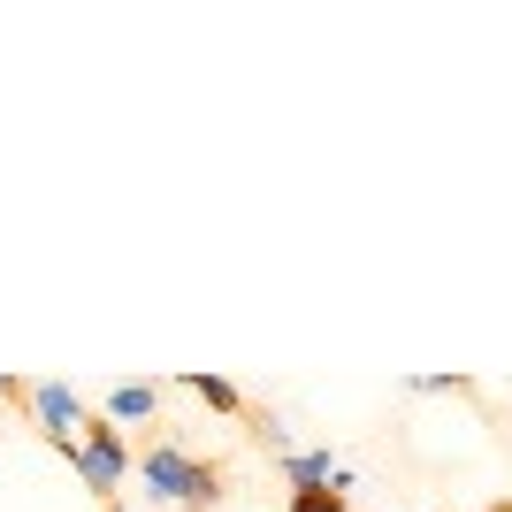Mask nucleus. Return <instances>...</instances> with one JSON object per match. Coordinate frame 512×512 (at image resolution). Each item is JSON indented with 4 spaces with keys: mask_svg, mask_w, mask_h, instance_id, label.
Returning <instances> with one entry per match:
<instances>
[{
    "mask_svg": "<svg viewBox=\"0 0 512 512\" xmlns=\"http://www.w3.org/2000/svg\"><path fill=\"white\" fill-rule=\"evenodd\" d=\"M138 474H146V497H161V505H184V512H214L222 505V467L214 459H199V451H184L176 436H153L146 451H138Z\"/></svg>",
    "mask_w": 512,
    "mask_h": 512,
    "instance_id": "1",
    "label": "nucleus"
},
{
    "mask_svg": "<svg viewBox=\"0 0 512 512\" xmlns=\"http://www.w3.org/2000/svg\"><path fill=\"white\" fill-rule=\"evenodd\" d=\"M69 467H77V482H85L92 497H100V505H115V490H123L130 474H138V451H130V436L115 421H107V413H92L85 421V436H77V444L62 451Z\"/></svg>",
    "mask_w": 512,
    "mask_h": 512,
    "instance_id": "2",
    "label": "nucleus"
},
{
    "mask_svg": "<svg viewBox=\"0 0 512 512\" xmlns=\"http://www.w3.org/2000/svg\"><path fill=\"white\" fill-rule=\"evenodd\" d=\"M23 413L39 421V436H46V444H54V451H69V444H77V436H85V421H92V413H85V398H77V390H69V383H31V398H23Z\"/></svg>",
    "mask_w": 512,
    "mask_h": 512,
    "instance_id": "3",
    "label": "nucleus"
},
{
    "mask_svg": "<svg viewBox=\"0 0 512 512\" xmlns=\"http://www.w3.org/2000/svg\"><path fill=\"white\" fill-rule=\"evenodd\" d=\"M107 421L115 428H138V421H153L161 413V383H123V390H107Z\"/></svg>",
    "mask_w": 512,
    "mask_h": 512,
    "instance_id": "4",
    "label": "nucleus"
},
{
    "mask_svg": "<svg viewBox=\"0 0 512 512\" xmlns=\"http://www.w3.org/2000/svg\"><path fill=\"white\" fill-rule=\"evenodd\" d=\"M283 482H291V490H337L344 467L329 451H291V459H283Z\"/></svg>",
    "mask_w": 512,
    "mask_h": 512,
    "instance_id": "5",
    "label": "nucleus"
},
{
    "mask_svg": "<svg viewBox=\"0 0 512 512\" xmlns=\"http://www.w3.org/2000/svg\"><path fill=\"white\" fill-rule=\"evenodd\" d=\"M184 390H192L199 406H214V413H245V390L222 383V375H184Z\"/></svg>",
    "mask_w": 512,
    "mask_h": 512,
    "instance_id": "6",
    "label": "nucleus"
},
{
    "mask_svg": "<svg viewBox=\"0 0 512 512\" xmlns=\"http://www.w3.org/2000/svg\"><path fill=\"white\" fill-rule=\"evenodd\" d=\"M291 512H352L344 490H291Z\"/></svg>",
    "mask_w": 512,
    "mask_h": 512,
    "instance_id": "7",
    "label": "nucleus"
},
{
    "mask_svg": "<svg viewBox=\"0 0 512 512\" xmlns=\"http://www.w3.org/2000/svg\"><path fill=\"white\" fill-rule=\"evenodd\" d=\"M490 512H512V497H497V505H490Z\"/></svg>",
    "mask_w": 512,
    "mask_h": 512,
    "instance_id": "8",
    "label": "nucleus"
},
{
    "mask_svg": "<svg viewBox=\"0 0 512 512\" xmlns=\"http://www.w3.org/2000/svg\"><path fill=\"white\" fill-rule=\"evenodd\" d=\"M107 512H130V505H107Z\"/></svg>",
    "mask_w": 512,
    "mask_h": 512,
    "instance_id": "9",
    "label": "nucleus"
},
{
    "mask_svg": "<svg viewBox=\"0 0 512 512\" xmlns=\"http://www.w3.org/2000/svg\"><path fill=\"white\" fill-rule=\"evenodd\" d=\"M0 436H8V421H0Z\"/></svg>",
    "mask_w": 512,
    "mask_h": 512,
    "instance_id": "10",
    "label": "nucleus"
}]
</instances>
